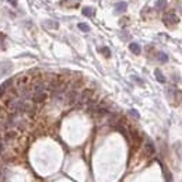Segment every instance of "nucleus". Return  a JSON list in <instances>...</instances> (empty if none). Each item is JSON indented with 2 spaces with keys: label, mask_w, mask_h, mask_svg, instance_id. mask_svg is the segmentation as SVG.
Returning a JSON list of instances; mask_svg holds the SVG:
<instances>
[{
  "label": "nucleus",
  "mask_w": 182,
  "mask_h": 182,
  "mask_svg": "<svg viewBox=\"0 0 182 182\" xmlns=\"http://www.w3.org/2000/svg\"><path fill=\"white\" fill-rule=\"evenodd\" d=\"M31 74L30 73H22V74H18L17 77L13 80L14 83V87L16 88H22V87H28L31 83Z\"/></svg>",
  "instance_id": "nucleus-1"
},
{
  "label": "nucleus",
  "mask_w": 182,
  "mask_h": 182,
  "mask_svg": "<svg viewBox=\"0 0 182 182\" xmlns=\"http://www.w3.org/2000/svg\"><path fill=\"white\" fill-rule=\"evenodd\" d=\"M92 95H94V91L91 90V88H86L81 94H78V98H77V102H76V105H77L78 108H81L83 105H86L87 102H88V100H90Z\"/></svg>",
  "instance_id": "nucleus-2"
},
{
  "label": "nucleus",
  "mask_w": 182,
  "mask_h": 182,
  "mask_svg": "<svg viewBox=\"0 0 182 182\" xmlns=\"http://www.w3.org/2000/svg\"><path fill=\"white\" fill-rule=\"evenodd\" d=\"M48 100V91H39V92H34L31 97V101L35 104H43Z\"/></svg>",
  "instance_id": "nucleus-3"
},
{
  "label": "nucleus",
  "mask_w": 182,
  "mask_h": 182,
  "mask_svg": "<svg viewBox=\"0 0 182 182\" xmlns=\"http://www.w3.org/2000/svg\"><path fill=\"white\" fill-rule=\"evenodd\" d=\"M178 21H179L178 17L175 16V14H172V13L167 14V16L164 17V24H165V25H168V27H172V25H175V24H178Z\"/></svg>",
  "instance_id": "nucleus-4"
},
{
  "label": "nucleus",
  "mask_w": 182,
  "mask_h": 182,
  "mask_svg": "<svg viewBox=\"0 0 182 182\" xmlns=\"http://www.w3.org/2000/svg\"><path fill=\"white\" fill-rule=\"evenodd\" d=\"M130 137H132V140H133V143L136 144V146H139V144L142 143V137H140V133L137 130L130 129Z\"/></svg>",
  "instance_id": "nucleus-5"
},
{
  "label": "nucleus",
  "mask_w": 182,
  "mask_h": 182,
  "mask_svg": "<svg viewBox=\"0 0 182 182\" xmlns=\"http://www.w3.org/2000/svg\"><path fill=\"white\" fill-rule=\"evenodd\" d=\"M144 153H146V156H148V157H151L153 154L156 153V148H154L151 142H146V143H144Z\"/></svg>",
  "instance_id": "nucleus-6"
},
{
  "label": "nucleus",
  "mask_w": 182,
  "mask_h": 182,
  "mask_svg": "<svg viewBox=\"0 0 182 182\" xmlns=\"http://www.w3.org/2000/svg\"><path fill=\"white\" fill-rule=\"evenodd\" d=\"M43 27L48 28V30H56L57 27H59V24L55 20H46V21H43Z\"/></svg>",
  "instance_id": "nucleus-7"
},
{
  "label": "nucleus",
  "mask_w": 182,
  "mask_h": 182,
  "mask_svg": "<svg viewBox=\"0 0 182 182\" xmlns=\"http://www.w3.org/2000/svg\"><path fill=\"white\" fill-rule=\"evenodd\" d=\"M126 9H128V4H126L125 1H119L116 4V7H115V11L116 13H123V11H126Z\"/></svg>",
  "instance_id": "nucleus-8"
},
{
  "label": "nucleus",
  "mask_w": 182,
  "mask_h": 182,
  "mask_svg": "<svg viewBox=\"0 0 182 182\" xmlns=\"http://www.w3.org/2000/svg\"><path fill=\"white\" fill-rule=\"evenodd\" d=\"M129 49L134 53V55H140V51H142L139 45H137V43H134V42H133V43H130V45H129Z\"/></svg>",
  "instance_id": "nucleus-9"
},
{
  "label": "nucleus",
  "mask_w": 182,
  "mask_h": 182,
  "mask_svg": "<svg viewBox=\"0 0 182 182\" xmlns=\"http://www.w3.org/2000/svg\"><path fill=\"white\" fill-rule=\"evenodd\" d=\"M83 14H84L86 17H92V16H94V9H92V7H84V9H83Z\"/></svg>",
  "instance_id": "nucleus-10"
},
{
  "label": "nucleus",
  "mask_w": 182,
  "mask_h": 182,
  "mask_svg": "<svg viewBox=\"0 0 182 182\" xmlns=\"http://www.w3.org/2000/svg\"><path fill=\"white\" fill-rule=\"evenodd\" d=\"M157 59H158V60H160V62H163V63H164V62H167V60H168V56H167L165 53L160 52V53H157Z\"/></svg>",
  "instance_id": "nucleus-11"
},
{
  "label": "nucleus",
  "mask_w": 182,
  "mask_h": 182,
  "mask_svg": "<svg viewBox=\"0 0 182 182\" xmlns=\"http://www.w3.org/2000/svg\"><path fill=\"white\" fill-rule=\"evenodd\" d=\"M78 28H80L81 31H84V32H88V31H90L88 24H84V22H80V24H78Z\"/></svg>",
  "instance_id": "nucleus-12"
},
{
  "label": "nucleus",
  "mask_w": 182,
  "mask_h": 182,
  "mask_svg": "<svg viewBox=\"0 0 182 182\" xmlns=\"http://www.w3.org/2000/svg\"><path fill=\"white\" fill-rule=\"evenodd\" d=\"M156 77H157V80H158V81H160V83H164V81H165L164 76L161 74V72H160V70H156Z\"/></svg>",
  "instance_id": "nucleus-13"
},
{
  "label": "nucleus",
  "mask_w": 182,
  "mask_h": 182,
  "mask_svg": "<svg viewBox=\"0 0 182 182\" xmlns=\"http://www.w3.org/2000/svg\"><path fill=\"white\" fill-rule=\"evenodd\" d=\"M101 52L104 53V55H105L107 57L111 56V52H109V49H108V48H102V49H101Z\"/></svg>",
  "instance_id": "nucleus-14"
},
{
  "label": "nucleus",
  "mask_w": 182,
  "mask_h": 182,
  "mask_svg": "<svg viewBox=\"0 0 182 182\" xmlns=\"http://www.w3.org/2000/svg\"><path fill=\"white\" fill-rule=\"evenodd\" d=\"M165 4H167V1H165V0H160V1L157 3V6H158V9H163V7H164Z\"/></svg>",
  "instance_id": "nucleus-15"
},
{
  "label": "nucleus",
  "mask_w": 182,
  "mask_h": 182,
  "mask_svg": "<svg viewBox=\"0 0 182 182\" xmlns=\"http://www.w3.org/2000/svg\"><path fill=\"white\" fill-rule=\"evenodd\" d=\"M3 48H4V39L0 35V49H3Z\"/></svg>",
  "instance_id": "nucleus-16"
},
{
  "label": "nucleus",
  "mask_w": 182,
  "mask_h": 182,
  "mask_svg": "<svg viewBox=\"0 0 182 182\" xmlns=\"http://www.w3.org/2000/svg\"><path fill=\"white\" fill-rule=\"evenodd\" d=\"M130 113H132V115H133L134 118H139V113L136 112V111H134V109H132V111H130Z\"/></svg>",
  "instance_id": "nucleus-17"
},
{
  "label": "nucleus",
  "mask_w": 182,
  "mask_h": 182,
  "mask_svg": "<svg viewBox=\"0 0 182 182\" xmlns=\"http://www.w3.org/2000/svg\"><path fill=\"white\" fill-rule=\"evenodd\" d=\"M7 1H10V3H11V4H17V0H7Z\"/></svg>",
  "instance_id": "nucleus-18"
}]
</instances>
